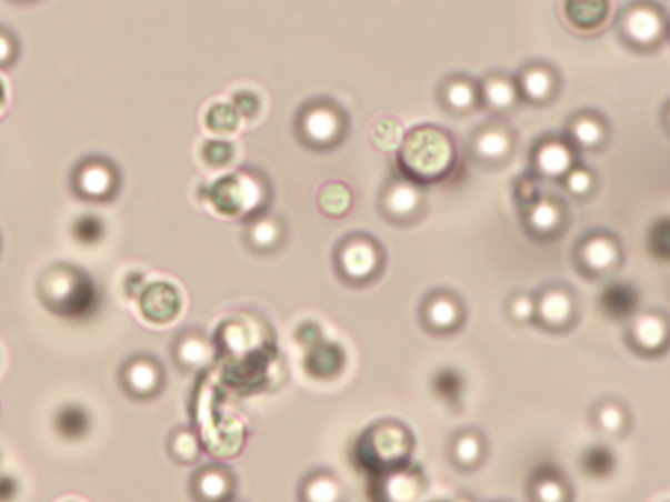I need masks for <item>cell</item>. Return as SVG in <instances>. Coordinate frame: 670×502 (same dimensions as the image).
<instances>
[{
    "mask_svg": "<svg viewBox=\"0 0 670 502\" xmlns=\"http://www.w3.org/2000/svg\"><path fill=\"white\" fill-rule=\"evenodd\" d=\"M399 172L431 187L452 179L460 164V149L453 132L438 123L412 126L396 152Z\"/></svg>",
    "mask_w": 670,
    "mask_h": 502,
    "instance_id": "1",
    "label": "cell"
},
{
    "mask_svg": "<svg viewBox=\"0 0 670 502\" xmlns=\"http://www.w3.org/2000/svg\"><path fill=\"white\" fill-rule=\"evenodd\" d=\"M37 293L42 305L62 319L83 320L99 304L92 278L69 262H57L43 270L37 282Z\"/></svg>",
    "mask_w": 670,
    "mask_h": 502,
    "instance_id": "2",
    "label": "cell"
},
{
    "mask_svg": "<svg viewBox=\"0 0 670 502\" xmlns=\"http://www.w3.org/2000/svg\"><path fill=\"white\" fill-rule=\"evenodd\" d=\"M208 179L202 184V201L219 215L249 220L267 204L268 181L254 169L239 167Z\"/></svg>",
    "mask_w": 670,
    "mask_h": 502,
    "instance_id": "3",
    "label": "cell"
},
{
    "mask_svg": "<svg viewBox=\"0 0 670 502\" xmlns=\"http://www.w3.org/2000/svg\"><path fill=\"white\" fill-rule=\"evenodd\" d=\"M350 130V117L336 100H308L294 117V132L299 142L313 151H330L342 144Z\"/></svg>",
    "mask_w": 670,
    "mask_h": 502,
    "instance_id": "4",
    "label": "cell"
},
{
    "mask_svg": "<svg viewBox=\"0 0 670 502\" xmlns=\"http://www.w3.org/2000/svg\"><path fill=\"white\" fill-rule=\"evenodd\" d=\"M613 24L623 46L639 54L657 53L668 41V13L657 0H630Z\"/></svg>",
    "mask_w": 670,
    "mask_h": 502,
    "instance_id": "5",
    "label": "cell"
},
{
    "mask_svg": "<svg viewBox=\"0 0 670 502\" xmlns=\"http://www.w3.org/2000/svg\"><path fill=\"white\" fill-rule=\"evenodd\" d=\"M519 132L506 117L490 116L470 131L467 152L481 169H504L517 153Z\"/></svg>",
    "mask_w": 670,
    "mask_h": 502,
    "instance_id": "6",
    "label": "cell"
},
{
    "mask_svg": "<svg viewBox=\"0 0 670 502\" xmlns=\"http://www.w3.org/2000/svg\"><path fill=\"white\" fill-rule=\"evenodd\" d=\"M122 173L106 154H87L73 164L70 189L73 197L88 203H108L120 193Z\"/></svg>",
    "mask_w": 670,
    "mask_h": 502,
    "instance_id": "7",
    "label": "cell"
},
{
    "mask_svg": "<svg viewBox=\"0 0 670 502\" xmlns=\"http://www.w3.org/2000/svg\"><path fill=\"white\" fill-rule=\"evenodd\" d=\"M382 263L380 243L366 233L344 235L334 249V268L342 282L362 285L379 274Z\"/></svg>",
    "mask_w": 670,
    "mask_h": 502,
    "instance_id": "8",
    "label": "cell"
},
{
    "mask_svg": "<svg viewBox=\"0 0 670 502\" xmlns=\"http://www.w3.org/2000/svg\"><path fill=\"white\" fill-rule=\"evenodd\" d=\"M529 168L542 181H561L580 161V152L561 132L548 131L530 144Z\"/></svg>",
    "mask_w": 670,
    "mask_h": 502,
    "instance_id": "9",
    "label": "cell"
},
{
    "mask_svg": "<svg viewBox=\"0 0 670 502\" xmlns=\"http://www.w3.org/2000/svg\"><path fill=\"white\" fill-rule=\"evenodd\" d=\"M520 100L526 106L547 108L554 103L562 92L563 78L553 62L530 59L513 73Z\"/></svg>",
    "mask_w": 670,
    "mask_h": 502,
    "instance_id": "10",
    "label": "cell"
},
{
    "mask_svg": "<svg viewBox=\"0 0 670 502\" xmlns=\"http://www.w3.org/2000/svg\"><path fill=\"white\" fill-rule=\"evenodd\" d=\"M558 13L567 31L594 37L614 23L616 0H559Z\"/></svg>",
    "mask_w": 670,
    "mask_h": 502,
    "instance_id": "11",
    "label": "cell"
},
{
    "mask_svg": "<svg viewBox=\"0 0 670 502\" xmlns=\"http://www.w3.org/2000/svg\"><path fill=\"white\" fill-rule=\"evenodd\" d=\"M120 385L132 400H152L166 385L164 367L150 353L134 354L120 369Z\"/></svg>",
    "mask_w": 670,
    "mask_h": 502,
    "instance_id": "12",
    "label": "cell"
},
{
    "mask_svg": "<svg viewBox=\"0 0 670 502\" xmlns=\"http://www.w3.org/2000/svg\"><path fill=\"white\" fill-rule=\"evenodd\" d=\"M562 134L580 153L600 152L612 138V123L601 110L581 108L567 117Z\"/></svg>",
    "mask_w": 670,
    "mask_h": 502,
    "instance_id": "13",
    "label": "cell"
},
{
    "mask_svg": "<svg viewBox=\"0 0 670 502\" xmlns=\"http://www.w3.org/2000/svg\"><path fill=\"white\" fill-rule=\"evenodd\" d=\"M437 101L448 116L463 118L480 112V83L468 72L448 73L439 81Z\"/></svg>",
    "mask_w": 670,
    "mask_h": 502,
    "instance_id": "14",
    "label": "cell"
},
{
    "mask_svg": "<svg viewBox=\"0 0 670 502\" xmlns=\"http://www.w3.org/2000/svg\"><path fill=\"white\" fill-rule=\"evenodd\" d=\"M424 189L400 172L389 177L380 194L382 213L393 221L410 220L422 209Z\"/></svg>",
    "mask_w": 670,
    "mask_h": 502,
    "instance_id": "15",
    "label": "cell"
},
{
    "mask_svg": "<svg viewBox=\"0 0 670 502\" xmlns=\"http://www.w3.org/2000/svg\"><path fill=\"white\" fill-rule=\"evenodd\" d=\"M198 124L203 137L213 139H239L247 130L227 94H217L203 103L198 113Z\"/></svg>",
    "mask_w": 670,
    "mask_h": 502,
    "instance_id": "16",
    "label": "cell"
},
{
    "mask_svg": "<svg viewBox=\"0 0 670 502\" xmlns=\"http://www.w3.org/2000/svg\"><path fill=\"white\" fill-rule=\"evenodd\" d=\"M193 157L196 164L206 175L233 171L244 158V145L239 139H213L201 137L196 140Z\"/></svg>",
    "mask_w": 670,
    "mask_h": 502,
    "instance_id": "17",
    "label": "cell"
},
{
    "mask_svg": "<svg viewBox=\"0 0 670 502\" xmlns=\"http://www.w3.org/2000/svg\"><path fill=\"white\" fill-rule=\"evenodd\" d=\"M480 83L481 106L490 116L506 117L517 112L521 106L520 94L513 73L506 70H491L478 79Z\"/></svg>",
    "mask_w": 670,
    "mask_h": 502,
    "instance_id": "18",
    "label": "cell"
},
{
    "mask_svg": "<svg viewBox=\"0 0 670 502\" xmlns=\"http://www.w3.org/2000/svg\"><path fill=\"white\" fill-rule=\"evenodd\" d=\"M236 491V476L224 464L209 463L190 479V492L197 501H230Z\"/></svg>",
    "mask_w": 670,
    "mask_h": 502,
    "instance_id": "19",
    "label": "cell"
},
{
    "mask_svg": "<svg viewBox=\"0 0 670 502\" xmlns=\"http://www.w3.org/2000/svg\"><path fill=\"white\" fill-rule=\"evenodd\" d=\"M226 94L232 101L247 130L259 128L270 112V96L264 88L254 81H238L228 88Z\"/></svg>",
    "mask_w": 670,
    "mask_h": 502,
    "instance_id": "20",
    "label": "cell"
},
{
    "mask_svg": "<svg viewBox=\"0 0 670 502\" xmlns=\"http://www.w3.org/2000/svg\"><path fill=\"white\" fill-rule=\"evenodd\" d=\"M172 359L183 372L201 371L212 363L213 347L202 330L187 329L172 343Z\"/></svg>",
    "mask_w": 670,
    "mask_h": 502,
    "instance_id": "21",
    "label": "cell"
},
{
    "mask_svg": "<svg viewBox=\"0 0 670 502\" xmlns=\"http://www.w3.org/2000/svg\"><path fill=\"white\" fill-rule=\"evenodd\" d=\"M139 309L147 321L168 323L180 313L181 300L174 287L157 282L147 287L139 302Z\"/></svg>",
    "mask_w": 670,
    "mask_h": 502,
    "instance_id": "22",
    "label": "cell"
},
{
    "mask_svg": "<svg viewBox=\"0 0 670 502\" xmlns=\"http://www.w3.org/2000/svg\"><path fill=\"white\" fill-rule=\"evenodd\" d=\"M287 229L283 220L274 215L259 213L248 220L244 239L247 247L259 254H269L281 248Z\"/></svg>",
    "mask_w": 670,
    "mask_h": 502,
    "instance_id": "23",
    "label": "cell"
},
{
    "mask_svg": "<svg viewBox=\"0 0 670 502\" xmlns=\"http://www.w3.org/2000/svg\"><path fill=\"white\" fill-rule=\"evenodd\" d=\"M564 210L562 198L541 193L524 205L527 224L534 233H554L563 223Z\"/></svg>",
    "mask_w": 670,
    "mask_h": 502,
    "instance_id": "24",
    "label": "cell"
},
{
    "mask_svg": "<svg viewBox=\"0 0 670 502\" xmlns=\"http://www.w3.org/2000/svg\"><path fill=\"white\" fill-rule=\"evenodd\" d=\"M342 484L329 470H314L299 486V499L311 502H337L342 500Z\"/></svg>",
    "mask_w": 670,
    "mask_h": 502,
    "instance_id": "25",
    "label": "cell"
},
{
    "mask_svg": "<svg viewBox=\"0 0 670 502\" xmlns=\"http://www.w3.org/2000/svg\"><path fill=\"white\" fill-rule=\"evenodd\" d=\"M404 132H407V129H404L400 118L392 114H382L374 118L370 128H368V140H370L373 150L392 154L400 149Z\"/></svg>",
    "mask_w": 670,
    "mask_h": 502,
    "instance_id": "26",
    "label": "cell"
},
{
    "mask_svg": "<svg viewBox=\"0 0 670 502\" xmlns=\"http://www.w3.org/2000/svg\"><path fill=\"white\" fill-rule=\"evenodd\" d=\"M580 255L588 269L603 271L612 268L618 261L620 249H618L616 240L610 238L609 234L598 233L589 235L581 243Z\"/></svg>",
    "mask_w": 670,
    "mask_h": 502,
    "instance_id": "27",
    "label": "cell"
},
{
    "mask_svg": "<svg viewBox=\"0 0 670 502\" xmlns=\"http://www.w3.org/2000/svg\"><path fill=\"white\" fill-rule=\"evenodd\" d=\"M352 204V190L348 183L342 181H328L318 191L319 210L330 219H340L348 215Z\"/></svg>",
    "mask_w": 670,
    "mask_h": 502,
    "instance_id": "28",
    "label": "cell"
},
{
    "mask_svg": "<svg viewBox=\"0 0 670 502\" xmlns=\"http://www.w3.org/2000/svg\"><path fill=\"white\" fill-rule=\"evenodd\" d=\"M168 453L180 464H193L202 454L201 441L190 428L179 426L169 434Z\"/></svg>",
    "mask_w": 670,
    "mask_h": 502,
    "instance_id": "29",
    "label": "cell"
},
{
    "mask_svg": "<svg viewBox=\"0 0 670 502\" xmlns=\"http://www.w3.org/2000/svg\"><path fill=\"white\" fill-rule=\"evenodd\" d=\"M559 183L562 184L567 194L577 199H586L598 189L599 175L593 168L580 160Z\"/></svg>",
    "mask_w": 670,
    "mask_h": 502,
    "instance_id": "30",
    "label": "cell"
},
{
    "mask_svg": "<svg viewBox=\"0 0 670 502\" xmlns=\"http://www.w3.org/2000/svg\"><path fill=\"white\" fill-rule=\"evenodd\" d=\"M56 428L62 438L68 440L82 439L88 431H90V415L82 408L78 405H68L58 411L56 420Z\"/></svg>",
    "mask_w": 670,
    "mask_h": 502,
    "instance_id": "31",
    "label": "cell"
},
{
    "mask_svg": "<svg viewBox=\"0 0 670 502\" xmlns=\"http://www.w3.org/2000/svg\"><path fill=\"white\" fill-rule=\"evenodd\" d=\"M666 324L658 317L643 315L634 324V338L644 349L653 350L664 342Z\"/></svg>",
    "mask_w": 670,
    "mask_h": 502,
    "instance_id": "32",
    "label": "cell"
},
{
    "mask_svg": "<svg viewBox=\"0 0 670 502\" xmlns=\"http://www.w3.org/2000/svg\"><path fill=\"white\" fill-rule=\"evenodd\" d=\"M571 301L562 292H551L540 302L539 312L541 319L549 324H561L571 314Z\"/></svg>",
    "mask_w": 670,
    "mask_h": 502,
    "instance_id": "33",
    "label": "cell"
},
{
    "mask_svg": "<svg viewBox=\"0 0 670 502\" xmlns=\"http://www.w3.org/2000/svg\"><path fill=\"white\" fill-rule=\"evenodd\" d=\"M373 446L374 453L387 462L403 453L404 441L400 431L386 428L374 434Z\"/></svg>",
    "mask_w": 670,
    "mask_h": 502,
    "instance_id": "34",
    "label": "cell"
},
{
    "mask_svg": "<svg viewBox=\"0 0 670 502\" xmlns=\"http://www.w3.org/2000/svg\"><path fill=\"white\" fill-rule=\"evenodd\" d=\"M21 41L10 27L0 24V70H10L21 57Z\"/></svg>",
    "mask_w": 670,
    "mask_h": 502,
    "instance_id": "35",
    "label": "cell"
},
{
    "mask_svg": "<svg viewBox=\"0 0 670 502\" xmlns=\"http://www.w3.org/2000/svg\"><path fill=\"white\" fill-rule=\"evenodd\" d=\"M542 180L530 169L514 177L513 195L521 204L527 205L542 193Z\"/></svg>",
    "mask_w": 670,
    "mask_h": 502,
    "instance_id": "36",
    "label": "cell"
},
{
    "mask_svg": "<svg viewBox=\"0 0 670 502\" xmlns=\"http://www.w3.org/2000/svg\"><path fill=\"white\" fill-rule=\"evenodd\" d=\"M417 484L409 475L399 472L388 478L386 483V493L389 500L409 501L414 498Z\"/></svg>",
    "mask_w": 670,
    "mask_h": 502,
    "instance_id": "37",
    "label": "cell"
},
{
    "mask_svg": "<svg viewBox=\"0 0 670 502\" xmlns=\"http://www.w3.org/2000/svg\"><path fill=\"white\" fill-rule=\"evenodd\" d=\"M429 319L433 327L448 328L458 320V309L451 301L441 299L430 307Z\"/></svg>",
    "mask_w": 670,
    "mask_h": 502,
    "instance_id": "38",
    "label": "cell"
},
{
    "mask_svg": "<svg viewBox=\"0 0 670 502\" xmlns=\"http://www.w3.org/2000/svg\"><path fill=\"white\" fill-rule=\"evenodd\" d=\"M456 455L463 463L474 462L478 455H480V444L471 435H466L456 445Z\"/></svg>",
    "mask_w": 670,
    "mask_h": 502,
    "instance_id": "39",
    "label": "cell"
},
{
    "mask_svg": "<svg viewBox=\"0 0 670 502\" xmlns=\"http://www.w3.org/2000/svg\"><path fill=\"white\" fill-rule=\"evenodd\" d=\"M600 423L607 431H617L622 425L623 418L620 410L617 408H606L601 410L599 416Z\"/></svg>",
    "mask_w": 670,
    "mask_h": 502,
    "instance_id": "40",
    "label": "cell"
},
{
    "mask_svg": "<svg viewBox=\"0 0 670 502\" xmlns=\"http://www.w3.org/2000/svg\"><path fill=\"white\" fill-rule=\"evenodd\" d=\"M534 312V304L528 298H519L513 302L512 313L518 320H528Z\"/></svg>",
    "mask_w": 670,
    "mask_h": 502,
    "instance_id": "41",
    "label": "cell"
},
{
    "mask_svg": "<svg viewBox=\"0 0 670 502\" xmlns=\"http://www.w3.org/2000/svg\"><path fill=\"white\" fill-rule=\"evenodd\" d=\"M541 500L559 501L562 499V489L557 483L547 482L541 484L539 489Z\"/></svg>",
    "mask_w": 670,
    "mask_h": 502,
    "instance_id": "42",
    "label": "cell"
},
{
    "mask_svg": "<svg viewBox=\"0 0 670 502\" xmlns=\"http://www.w3.org/2000/svg\"><path fill=\"white\" fill-rule=\"evenodd\" d=\"M14 492H17V483L10 476H0V500L12 499Z\"/></svg>",
    "mask_w": 670,
    "mask_h": 502,
    "instance_id": "43",
    "label": "cell"
},
{
    "mask_svg": "<svg viewBox=\"0 0 670 502\" xmlns=\"http://www.w3.org/2000/svg\"><path fill=\"white\" fill-rule=\"evenodd\" d=\"M10 2L21 3V4H28V3L37 2V0H10Z\"/></svg>",
    "mask_w": 670,
    "mask_h": 502,
    "instance_id": "44",
    "label": "cell"
},
{
    "mask_svg": "<svg viewBox=\"0 0 670 502\" xmlns=\"http://www.w3.org/2000/svg\"><path fill=\"white\" fill-rule=\"evenodd\" d=\"M0 248H2V238H0Z\"/></svg>",
    "mask_w": 670,
    "mask_h": 502,
    "instance_id": "45",
    "label": "cell"
}]
</instances>
